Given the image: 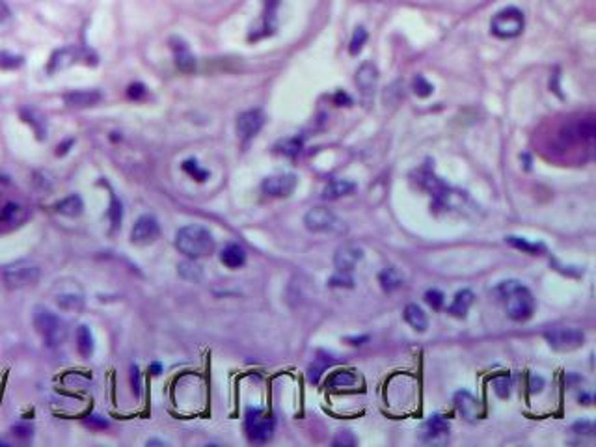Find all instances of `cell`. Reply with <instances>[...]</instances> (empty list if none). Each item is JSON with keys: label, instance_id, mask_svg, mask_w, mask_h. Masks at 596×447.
<instances>
[{"label": "cell", "instance_id": "cell-1", "mask_svg": "<svg viewBox=\"0 0 596 447\" xmlns=\"http://www.w3.org/2000/svg\"><path fill=\"white\" fill-rule=\"evenodd\" d=\"M497 295L505 302V312L512 321H527L535 313V298L526 285H522L516 280L501 282L496 289Z\"/></svg>", "mask_w": 596, "mask_h": 447}, {"label": "cell", "instance_id": "cell-2", "mask_svg": "<svg viewBox=\"0 0 596 447\" xmlns=\"http://www.w3.org/2000/svg\"><path fill=\"white\" fill-rule=\"evenodd\" d=\"M176 247L189 259H200V257L209 256L210 251L215 250V239H213V233L207 227L189 224V226L181 227L177 232Z\"/></svg>", "mask_w": 596, "mask_h": 447}, {"label": "cell", "instance_id": "cell-3", "mask_svg": "<svg viewBox=\"0 0 596 447\" xmlns=\"http://www.w3.org/2000/svg\"><path fill=\"white\" fill-rule=\"evenodd\" d=\"M34 327L49 347H58L65 339L64 321L45 306H38L34 310Z\"/></svg>", "mask_w": 596, "mask_h": 447}, {"label": "cell", "instance_id": "cell-4", "mask_svg": "<svg viewBox=\"0 0 596 447\" xmlns=\"http://www.w3.org/2000/svg\"><path fill=\"white\" fill-rule=\"evenodd\" d=\"M274 417L266 416L259 408H248L244 417L246 436L252 443H266L274 436Z\"/></svg>", "mask_w": 596, "mask_h": 447}, {"label": "cell", "instance_id": "cell-5", "mask_svg": "<svg viewBox=\"0 0 596 447\" xmlns=\"http://www.w3.org/2000/svg\"><path fill=\"white\" fill-rule=\"evenodd\" d=\"M2 278L10 289H21V287L34 285L41 278V268L30 259H19L6 266Z\"/></svg>", "mask_w": 596, "mask_h": 447}, {"label": "cell", "instance_id": "cell-6", "mask_svg": "<svg viewBox=\"0 0 596 447\" xmlns=\"http://www.w3.org/2000/svg\"><path fill=\"white\" fill-rule=\"evenodd\" d=\"M492 34L501 40H511L520 35L524 30V13L518 8H503L492 17L490 23Z\"/></svg>", "mask_w": 596, "mask_h": 447}, {"label": "cell", "instance_id": "cell-7", "mask_svg": "<svg viewBox=\"0 0 596 447\" xmlns=\"http://www.w3.org/2000/svg\"><path fill=\"white\" fill-rule=\"evenodd\" d=\"M544 337H546L548 345L559 352L576 351L585 341V334L572 327H553L544 332Z\"/></svg>", "mask_w": 596, "mask_h": 447}, {"label": "cell", "instance_id": "cell-8", "mask_svg": "<svg viewBox=\"0 0 596 447\" xmlns=\"http://www.w3.org/2000/svg\"><path fill=\"white\" fill-rule=\"evenodd\" d=\"M304 224L313 233H341L345 232L343 222L325 207H313L304 216Z\"/></svg>", "mask_w": 596, "mask_h": 447}, {"label": "cell", "instance_id": "cell-9", "mask_svg": "<svg viewBox=\"0 0 596 447\" xmlns=\"http://www.w3.org/2000/svg\"><path fill=\"white\" fill-rule=\"evenodd\" d=\"M55 300L64 312H81L86 304L82 287L77 282H60L55 291Z\"/></svg>", "mask_w": 596, "mask_h": 447}, {"label": "cell", "instance_id": "cell-10", "mask_svg": "<svg viewBox=\"0 0 596 447\" xmlns=\"http://www.w3.org/2000/svg\"><path fill=\"white\" fill-rule=\"evenodd\" d=\"M449 421L442 416H431L420 427V438L425 443H444L449 438Z\"/></svg>", "mask_w": 596, "mask_h": 447}, {"label": "cell", "instance_id": "cell-11", "mask_svg": "<svg viewBox=\"0 0 596 447\" xmlns=\"http://www.w3.org/2000/svg\"><path fill=\"white\" fill-rule=\"evenodd\" d=\"M296 188V177L293 174H278V176L266 177L261 191L271 198H287Z\"/></svg>", "mask_w": 596, "mask_h": 447}, {"label": "cell", "instance_id": "cell-12", "mask_svg": "<svg viewBox=\"0 0 596 447\" xmlns=\"http://www.w3.org/2000/svg\"><path fill=\"white\" fill-rule=\"evenodd\" d=\"M280 0H263V16H261L257 26L252 30L250 40H263L266 35H272L276 30V11H278Z\"/></svg>", "mask_w": 596, "mask_h": 447}, {"label": "cell", "instance_id": "cell-13", "mask_svg": "<svg viewBox=\"0 0 596 447\" xmlns=\"http://www.w3.org/2000/svg\"><path fill=\"white\" fill-rule=\"evenodd\" d=\"M159 235H161L159 222H157L155 216L151 215H142L130 230V239L136 244H147V242L155 241Z\"/></svg>", "mask_w": 596, "mask_h": 447}, {"label": "cell", "instance_id": "cell-14", "mask_svg": "<svg viewBox=\"0 0 596 447\" xmlns=\"http://www.w3.org/2000/svg\"><path fill=\"white\" fill-rule=\"evenodd\" d=\"M265 125V116L261 111H246L237 120V135L242 142L252 140Z\"/></svg>", "mask_w": 596, "mask_h": 447}, {"label": "cell", "instance_id": "cell-15", "mask_svg": "<svg viewBox=\"0 0 596 447\" xmlns=\"http://www.w3.org/2000/svg\"><path fill=\"white\" fill-rule=\"evenodd\" d=\"M361 257H364L361 248L352 244V242H347V244H343V247H339L336 250V256H334L336 271L343 272V274H351V272L354 271L356 263L360 261Z\"/></svg>", "mask_w": 596, "mask_h": 447}, {"label": "cell", "instance_id": "cell-16", "mask_svg": "<svg viewBox=\"0 0 596 447\" xmlns=\"http://www.w3.org/2000/svg\"><path fill=\"white\" fill-rule=\"evenodd\" d=\"M376 82H378V69L373 62H364L356 71V84L360 88L361 96L371 99L375 96Z\"/></svg>", "mask_w": 596, "mask_h": 447}, {"label": "cell", "instance_id": "cell-17", "mask_svg": "<svg viewBox=\"0 0 596 447\" xmlns=\"http://www.w3.org/2000/svg\"><path fill=\"white\" fill-rule=\"evenodd\" d=\"M79 60H81V49H77V47H64V49H58L55 55L50 56L47 71L52 75V73H58V71L62 69H67V67H71Z\"/></svg>", "mask_w": 596, "mask_h": 447}, {"label": "cell", "instance_id": "cell-18", "mask_svg": "<svg viewBox=\"0 0 596 447\" xmlns=\"http://www.w3.org/2000/svg\"><path fill=\"white\" fill-rule=\"evenodd\" d=\"M172 50H174V58H176L177 69L183 73H192L196 69V58L192 55V50L189 49L185 41L181 38H172Z\"/></svg>", "mask_w": 596, "mask_h": 447}, {"label": "cell", "instance_id": "cell-19", "mask_svg": "<svg viewBox=\"0 0 596 447\" xmlns=\"http://www.w3.org/2000/svg\"><path fill=\"white\" fill-rule=\"evenodd\" d=\"M103 99L99 90H77L64 96V103L71 108H90Z\"/></svg>", "mask_w": 596, "mask_h": 447}, {"label": "cell", "instance_id": "cell-20", "mask_svg": "<svg viewBox=\"0 0 596 447\" xmlns=\"http://www.w3.org/2000/svg\"><path fill=\"white\" fill-rule=\"evenodd\" d=\"M455 404H456V408H459V412H461L464 417H468V419H477V417H481V414H483L481 404H479V401H477L471 393H468V392L456 393Z\"/></svg>", "mask_w": 596, "mask_h": 447}, {"label": "cell", "instance_id": "cell-21", "mask_svg": "<svg viewBox=\"0 0 596 447\" xmlns=\"http://www.w3.org/2000/svg\"><path fill=\"white\" fill-rule=\"evenodd\" d=\"M334 362H336V358L332 356V354H328V352H325V351L317 352V358L313 360L310 369H308V378H310L311 384H317V382L321 380L322 373H325Z\"/></svg>", "mask_w": 596, "mask_h": 447}, {"label": "cell", "instance_id": "cell-22", "mask_svg": "<svg viewBox=\"0 0 596 447\" xmlns=\"http://www.w3.org/2000/svg\"><path fill=\"white\" fill-rule=\"evenodd\" d=\"M356 185L352 181H349V179H334V181H330L328 185L325 186V191H322V198L325 200H339V198L347 196V194H351V192H354Z\"/></svg>", "mask_w": 596, "mask_h": 447}, {"label": "cell", "instance_id": "cell-23", "mask_svg": "<svg viewBox=\"0 0 596 447\" xmlns=\"http://www.w3.org/2000/svg\"><path fill=\"white\" fill-rule=\"evenodd\" d=\"M220 261L224 263L230 268H239L246 263V251L244 248L231 242L227 247H224V250L220 251Z\"/></svg>", "mask_w": 596, "mask_h": 447}, {"label": "cell", "instance_id": "cell-24", "mask_svg": "<svg viewBox=\"0 0 596 447\" xmlns=\"http://www.w3.org/2000/svg\"><path fill=\"white\" fill-rule=\"evenodd\" d=\"M55 209L56 213H60V215L75 218V216L82 215V211H84V201H82V198L79 196V194H71V196L58 201L55 205Z\"/></svg>", "mask_w": 596, "mask_h": 447}, {"label": "cell", "instance_id": "cell-25", "mask_svg": "<svg viewBox=\"0 0 596 447\" xmlns=\"http://www.w3.org/2000/svg\"><path fill=\"white\" fill-rule=\"evenodd\" d=\"M471 304H473V293L468 291V289H464V291L456 293L455 300H453V304L449 306V310H447V312L451 313L453 317L464 319Z\"/></svg>", "mask_w": 596, "mask_h": 447}, {"label": "cell", "instance_id": "cell-26", "mask_svg": "<svg viewBox=\"0 0 596 447\" xmlns=\"http://www.w3.org/2000/svg\"><path fill=\"white\" fill-rule=\"evenodd\" d=\"M405 321L417 332H425L427 327H429L425 312H423L417 304H408V306H406Z\"/></svg>", "mask_w": 596, "mask_h": 447}, {"label": "cell", "instance_id": "cell-27", "mask_svg": "<svg viewBox=\"0 0 596 447\" xmlns=\"http://www.w3.org/2000/svg\"><path fill=\"white\" fill-rule=\"evenodd\" d=\"M378 282H381L384 291L391 293L403 285V276L395 266H388V268H384V271L378 274Z\"/></svg>", "mask_w": 596, "mask_h": 447}, {"label": "cell", "instance_id": "cell-28", "mask_svg": "<svg viewBox=\"0 0 596 447\" xmlns=\"http://www.w3.org/2000/svg\"><path fill=\"white\" fill-rule=\"evenodd\" d=\"M77 349L81 352V356L90 358L94 352V336H91L90 328L86 324H81L77 328Z\"/></svg>", "mask_w": 596, "mask_h": 447}, {"label": "cell", "instance_id": "cell-29", "mask_svg": "<svg viewBox=\"0 0 596 447\" xmlns=\"http://www.w3.org/2000/svg\"><path fill=\"white\" fill-rule=\"evenodd\" d=\"M511 247L518 248V250H524L527 251V254H532V256H536V254H541V251H544V247H542L541 242H529L526 241L524 237H515V235H509L505 239Z\"/></svg>", "mask_w": 596, "mask_h": 447}, {"label": "cell", "instance_id": "cell-30", "mask_svg": "<svg viewBox=\"0 0 596 447\" xmlns=\"http://www.w3.org/2000/svg\"><path fill=\"white\" fill-rule=\"evenodd\" d=\"M23 118H25V121H28V123L34 127L38 138H45V131H47L45 120H43L38 112L32 111V108H25V111H23Z\"/></svg>", "mask_w": 596, "mask_h": 447}, {"label": "cell", "instance_id": "cell-31", "mask_svg": "<svg viewBox=\"0 0 596 447\" xmlns=\"http://www.w3.org/2000/svg\"><path fill=\"white\" fill-rule=\"evenodd\" d=\"M356 384V375L352 371H336L328 378V387H347Z\"/></svg>", "mask_w": 596, "mask_h": 447}, {"label": "cell", "instance_id": "cell-32", "mask_svg": "<svg viewBox=\"0 0 596 447\" xmlns=\"http://www.w3.org/2000/svg\"><path fill=\"white\" fill-rule=\"evenodd\" d=\"M183 170H185L192 179H196V181H206L207 177H209V171L200 168V164H198L194 159H189V161L183 162Z\"/></svg>", "mask_w": 596, "mask_h": 447}, {"label": "cell", "instance_id": "cell-33", "mask_svg": "<svg viewBox=\"0 0 596 447\" xmlns=\"http://www.w3.org/2000/svg\"><path fill=\"white\" fill-rule=\"evenodd\" d=\"M367 41V32L364 26H358L354 30V34H352V40H351V47H349V50H351V55H358L361 49H364V45H366Z\"/></svg>", "mask_w": 596, "mask_h": 447}, {"label": "cell", "instance_id": "cell-34", "mask_svg": "<svg viewBox=\"0 0 596 447\" xmlns=\"http://www.w3.org/2000/svg\"><path fill=\"white\" fill-rule=\"evenodd\" d=\"M278 149H280V153H283V155L287 157H296L302 149V140L300 138H287V140H283L280 146H278Z\"/></svg>", "mask_w": 596, "mask_h": 447}, {"label": "cell", "instance_id": "cell-35", "mask_svg": "<svg viewBox=\"0 0 596 447\" xmlns=\"http://www.w3.org/2000/svg\"><path fill=\"white\" fill-rule=\"evenodd\" d=\"M494 392L497 393V397L507 399L511 395V378L507 375H501V377L494 378Z\"/></svg>", "mask_w": 596, "mask_h": 447}, {"label": "cell", "instance_id": "cell-36", "mask_svg": "<svg viewBox=\"0 0 596 447\" xmlns=\"http://www.w3.org/2000/svg\"><path fill=\"white\" fill-rule=\"evenodd\" d=\"M23 56L10 55V52H0V67L2 69H17L23 66Z\"/></svg>", "mask_w": 596, "mask_h": 447}, {"label": "cell", "instance_id": "cell-37", "mask_svg": "<svg viewBox=\"0 0 596 447\" xmlns=\"http://www.w3.org/2000/svg\"><path fill=\"white\" fill-rule=\"evenodd\" d=\"M179 274L183 278H185V280H200V278H201L200 266L194 265V263H191V261L181 263V265H179Z\"/></svg>", "mask_w": 596, "mask_h": 447}, {"label": "cell", "instance_id": "cell-38", "mask_svg": "<svg viewBox=\"0 0 596 447\" xmlns=\"http://www.w3.org/2000/svg\"><path fill=\"white\" fill-rule=\"evenodd\" d=\"M425 302L432 307V310L438 312V310H442V306H444L446 297H444V293L438 291V289H429V291L425 293Z\"/></svg>", "mask_w": 596, "mask_h": 447}, {"label": "cell", "instance_id": "cell-39", "mask_svg": "<svg viewBox=\"0 0 596 447\" xmlns=\"http://www.w3.org/2000/svg\"><path fill=\"white\" fill-rule=\"evenodd\" d=\"M108 216H111V222H112V226H114V230H118V227H120L121 216H123V205L120 203V200L112 198V205H111V209H108Z\"/></svg>", "mask_w": 596, "mask_h": 447}, {"label": "cell", "instance_id": "cell-40", "mask_svg": "<svg viewBox=\"0 0 596 447\" xmlns=\"http://www.w3.org/2000/svg\"><path fill=\"white\" fill-rule=\"evenodd\" d=\"M84 425L86 427L94 429V431H103V429L111 427V423L106 421L103 416H99V414H91V416L86 417Z\"/></svg>", "mask_w": 596, "mask_h": 447}, {"label": "cell", "instance_id": "cell-41", "mask_svg": "<svg viewBox=\"0 0 596 447\" xmlns=\"http://www.w3.org/2000/svg\"><path fill=\"white\" fill-rule=\"evenodd\" d=\"M414 91H416V96H420V97L431 96L432 84H429V82L425 81V77L417 75L416 79H414Z\"/></svg>", "mask_w": 596, "mask_h": 447}, {"label": "cell", "instance_id": "cell-42", "mask_svg": "<svg viewBox=\"0 0 596 447\" xmlns=\"http://www.w3.org/2000/svg\"><path fill=\"white\" fill-rule=\"evenodd\" d=\"M130 387H133V393L135 397H140L142 395V375L140 369L136 366H130Z\"/></svg>", "mask_w": 596, "mask_h": 447}, {"label": "cell", "instance_id": "cell-43", "mask_svg": "<svg viewBox=\"0 0 596 447\" xmlns=\"http://www.w3.org/2000/svg\"><path fill=\"white\" fill-rule=\"evenodd\" d=\"M354 443H356V438L352 436L349 431L337 432V436L332 440V446H336V447H352Z\"/></svg>", "mask_w": 596, "mask_h": 447}, {"label": "cell", "instance_id": "cell-44", "mask_svg": "<svg viewBox=\"0 0 596 447\" xmlns=\"http://www.w3.org/2000/svg\"><path fill=\"white\" fill-rule=\"evenodd\" d=\"M328 285L330 287H352V278L349 274H343V272H337L336 276H332L328 280Z\"/></svg>", "mask_w": 596, "mask_h": 447}, {"label": "cell", "instance_id": "cell-45", "mask_svg": "<svg viewBox=\"0 0 596 447\" xmlns=\"http://www.w3.org/2000/svg\"><path fill=\"white\" fill-rule=\"evenodd\" d=\"M13 434H16L17 438H21V440H28V438L34 434V429H32V425H28V423H19V425H13Z\"/></svg>", "mask_w": 596, "mask_h": 447}, {"label": "cell", "instance_id": "cell-46", "mask_svg": "<svg viewBox=\"0 0 596 447\" xmlns=\"http://www.w3.org/2000/svg\"><path fill=\"white\" fill-rule=\"evenodd\" d=\"M145 94H147V90H145V86L140 84V82L130 84L129 90H127V96H129L130 99H142V97H145Z\"/></svg>", "mask_w": 596, "mask_h": 447}, {"label": "cell", "instance_id": "cell-47", "mask_svg": "<svg viewBox=\"0 0 596 447\" xmlns=\"http://www.w3.org/2000/svg\"><path fill=\"white\" fill-rule=\"evenodd\" d=\"M21 213V207L17 205V203H8V205L4 207V211H2V218L4 220H16L17 216H19Z\"/></svg>", "mask_w": 596, "mask_h": 447}, {"label": "cell", "instance_id": "cell-48", "mask_svg": "<svg viewBox=\"0 0 596 447\" xmlns=\"http://www.w3.org/2000/svg\"><path fill=\"white\" fill-rule=\"evenodd\" d=\"M8 19H10V8L6 6L4 0H0V25Z\"/></svg>", "mask_w": 596, "mask_h": 447}, {"label": "cell", "instance_id": "cell-49", "mask_svg": "<svg viewBox=\"0 0 596 447\" xmlns=\"http://www.w3.org/2000/svg\"><path fill=\"white\" fill-rule=\"evenodd\" d=\"M542 386H544V380H542L541 377H532V382H529V387H532V392H541Z\"/></svg>", "mask_w": 596, "mask_h": 447}, {"label": "cell", "instance_id": "cell-50", "mask_svg": "<svg viewBox=\"0 0 596 447\" xmlns=\"http://www.w3.org/2000/svg\"><path fill=\"white\" fill-rule=\"evenodd\" d=\"M369 337L364 336V337H347V341H351V345H361V341H367Z\"/></svg>", "mask_w": 596, "mask_h": 447}, {"label": "cell", "instance_id": "cell-51", "mask_svg": "<svg viewBox=\"0 0 596 447\" xmlns=\"http://www.w3.org/2000/svg\"><path fill=\"white\" fill-rule=\"evenodd\" d=\"M150 369H151V373H155V375H161V371H162L161 363H153V366H151Z\"/></svg>", "mask_w": 596, "mask_h": 447}, {"label": "cell", "instance_id": "cell-52", "mask_svg": "<svg viewBox=\"0 0 596 447\" xmlns=\"http://www.w3.org/2000/svg\"><path fill=\"white\" fill-rule=\"evenodd\" d=\"M0 220H2V215H0Z\"/></svg>", "mask_w": 596, "mask_h": 447}]
</instances>
